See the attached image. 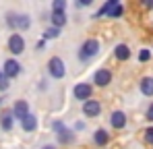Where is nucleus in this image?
<instances>
[{
  "instance_id": "f257e3e1",
  "label": "nucleus",
  "mask_w": 153,
  "mask_h": 149,
  "mask_svg": "<svg viewBox=\"0 0 153 149\" xmlns=\"http://www.w3.org/2000/svg\"><path fill=\"white\" fill-rule=\"evenodd\" d=\"M52 130L56 133V137H58V141L62 143V145H73L76 139L75 130L73 128H68L64 122H60V120H54L52 122Z\"/></svg>"
},
{
  "instance_id": "f03ea898",
  "label": "nucleus",
  "mask_w": 153,
  "mask_h": 149,
  "mask_svg": "<svg viewBox=\"0 0 153 149\" xmlns=\"http://www.w3.org/2000/svg\"><path fill=\"white\" fill-rule=\"evenodd\" d=\"M100 42L97 39H85L83 44H81V48H79V60L81 62H87V60H91L93 56H97L100 54Z\"/></svg>"
},
{
  "instance_id": "7ed1b4c3",
  "label": "nucleus",
  "mask_w": 153,
  "mask_h": 149,
  "mask_svg": "<svg viewBox=\"0 0 153 149\" xmlns=\"http://www.w3.org/2000/svg\"><path fill=\"white\" fill-rule=\"evenodd\" d=\"M6 23L13 27L15 31H27L31 27V17L29 15H17V13H8L6 15Z\"/></svg>"
},
{
  "instance_id": "20e7f679",
  "label": "nucleus",
  "mask_w": 153,
  "mask_h": 149,
  "mask_svg": "<svg viewBox=\"0 0 153 149\" xmlns=\"http://www.w3.org/2000/svg\"><path fill=\"white\" fill-rule=\"evenodd\" d=\"M48 73L52 79H62L66 74V66H64V60L60 56H52L48 60Z\"/></svg>"
},
{
  "instance_id": "39448f33",
  "label": "nucleus",
  "mask_w": 153,
  "mask_h": 149,
  "mask_svg": "<svg viewBox=\"0 0 153 149\" xmlns=\"http://www.w3.org/2000/svg\"><path fill=\"white\" fill-rule=\"evenodd\" d=\"M91 93H93V87H91V83H76L75 87H73V95L75 99L79 101H87V99H91Z\"/></svg>"
},
{
  "instance_id": "423d86ee",
  "label": "nucleus",
  "mask_w": 153,
  "mask_h": 149,
  "mask_svg": "<svg viewBox=\"0 0 153 149\" xmlns=\"http://www.w3.org/2000/svg\"><path fill=\"white\" fill-rule=\"evenodd\" d=\"M8 52L15 54V56L25 52V37H23L21 33H13V35L8 37Z\"/></svg>"
},
{
  "instance_id": "0eeeda50",
  "label": "nucleus",
  "mask_w": 153,
  "mask_h": 149,
  "mask_svg": "<svg viewBox=\"0 0 153 149\" xmlns=\"http://www.w3.org/2000/svg\"><path fill=\"white\" fill-rule=\"evenodd\" d=\"M0 73L4 74L6 79H15V77H19V74H21V64H19V60H15V58L4 60V66H2Z\"/></svg>"
},
{
  "instance_id": "6e6552de",
  "label": "nucleus",
  "mask_w": 153,
  "mask_h": 149,
  "mask_svg": "<svg viewBox=\"0 0 153 149\" xmlns=\"http://www.w3.org/2000/svg\"><path fill=\"white\" fill-rule=\"evenodd\" d=\"M83 114H85L87 118H97V116L102 114V104H100L97 99H87V101L83 104Z\"/></svg>"
},
{
  "instance_id": "1a4fd4ad",
  "label": "nucleus",
  "mask_w": 153,
  "mask_h": 149,
  "mask_svg": "<svg viewBox=\"0 0 153 149\" xmlns=\"http://www.w3.org/2000/svg\"><path fill=\"white\" fill-rule=\"evenodd\" d=\"M93 83L97 87H108L112 83V71L110 69H97L93 74Z\"/></svg>"
},
{
  "instance_id": "9d476101",
  "label": "nucleus",
  "mask_w": 153,
  "mask_h": 149,
  "mask_svg": "<svg viewBox=\"0 0 153 149\" xmlns=\"http://www.w3.org/2000/svg\"><path fill=\"white\" fill-rule=\"evenodd\" d=\"M13 118H17V120H21V118H25L27 114H29V104H27L25 99H17L15 104H13Z\"/></svg>"
},
{
  "instance_id": "9b49d317",
  "label": "nucleus",
  "mask_w": 153,
  "mask_h": 149,
  "mask_svg": "<svg viewBox=\"0 0 153 149\" xmlns=\"http://www.w3.org/2000/svg\"><path fill=\"white\" fill-rule=\"evenodd\" d=\"M110 124H112V128H116V130L124 128V126H126V114L120 112V110L112 112V116H110Z\"/></svg>"
},
{
  "instance_id": "f8f14e48",
  "label": "nucleus",
  "mask_w": 153,
  "mask_h": 149,
  "mask_svg": "<svg viewBox=\"0 0 153 149\" xmlns=\"http://www.w3.org/2000/svg\"><path fill=\"white\" fill-rule=\"evenodd\" d=\"M21 128H23L25 133H33V130L37 128V116L29 112L25 118H21Z\"/></svg>"
},
{
  "instance_id": "ddd939ff",
  "label": "nucleus",
  "mask_w": 153,
  "mask_h": 149,
  "mask_svg": "<svg viewBox=\"0 0 153 149\" xmlns=\"http://www.w3.org/2000/svg\"><path fill=\"white\" fill-rule=\"evenodd\" d=\"M93 143H95L97 147L108 145V143H110V133H108L105 128H97V130L93 133Z\"/></svg>"
},
{
  "instance_id": "4468645a",
  "label": "nucleus",
  "mask_w": 153,
  "mask_h": 149,
  "mask_svg": "<svg viewBox=\"0 0 153 149\" xmlns=\"http://www.w3.org/2000/svg\"><path fill=\"white\" fill-rule=\"evenodd\" d=\"M13 124H15L13 112L10 110H2V114H0V126H2V130H13Z\"/></svg>"
},
{
  "instance_id": "2eb2a0df",
  "label": "nucleus",
  "mask_w": 153,
  "mask_h": 149,
  "mask_svg": "<svg viewBox=\"0 0 153 149\" xmlns=\"http://www.w3.org/2000/svg\"><path fill=\"white\" fill-rule=\"evenodd\" d=\"M139 89H141V93H143V95L153 98V77H143V79H141V83H139Z\"/></svg>"
},
{
  "instance_id": "dca6fc26",
  "label": "nucleus",
  "mask_w": 153,
  "mask_h": 149,
  "mask_svg": "<svg viewBox=\"0 0 153 149\" xmlns=\"http://www.w3.org/2000/svg\"><path fill=\"white\" fill-rule=\"evenodd\" d=\"M114 56H116V60L126 62L128 58H130V48H128L126 44H118V46L114 48Z\"/></svg>"
},
{
  "instance_id": "f3484780",
  "label": "nucleus",
  "mask_w": 153,
  "mask_h": 149,
  "mask_svg": "<svg viewBox=\"0 0 153 149\" xmlns=\"http://www.w3.org/2000/svg\"><path fill=\"white\" fill-rule=\"evenodd\" d=\"M50 21H52V27H56V29H62L64 25L68 23V17H66V13H52Z\"/></svg>"
},
{
  "instance_id": "a211bd4d",
  "label": "nucleus",
  "mask_w": 153,
  "mask_h": 149,
  "mask_svg": "<svg viewBox=\"0 0 153 149\" xmlns=\"http://www.w3.org/2000/svg\"><path fill=\"white\" fill-rule=\"evenodd\" d=\"M116 4H118V0H108V2H103L102 6H100V10L95 13V19H100V17H108V13H110Z\"/></svg>"
},
{
  "instance_id": "6ab92c4d",
  "label": "nucleus",
  "mask_w": 153,
  "mask_h": 149,
  "mask_svg": "<svg viewBox=\"0 0 153 149\" xmlns=\"http://www.w3.org/2000/svg\"><path fill=\"white\" fill-rule=\"evenodd\" d=\"M56 37H60V29L48 27V29L44 31V42H46V39H56Z\"/></svg>"
},
{
  "instance_id": "aec40b11",
  "label": "nucleus",
  "mask_w": 153,
  "mask_h": 149,
  "mask_svg": "<svg viewBox=\"0 0 153 149\" xmlns=\"http://www.w3.org/2000/svg\"><path fill=\"white\" fill-rule=\"evenodd\" d=\"M122 15H124V6H122L120 2H118V4L108 13V17H110V19H118V17H122Z\"/></svg>"
},
{
  "instance_id": "412c9836",
  "label": "nucleus",
  "mask_w": 153,
  "mask_h": 149,
  "mask_svg": "<svg viewBox=\"0 0 153 149\" xmlns=\"http://www.w3.org/2000/svg\"><path fill=\"white\" fill-rule=\"evenodd\" d=\"M64 10H66V0H54L52 13H64Z\"/></svg>"
},
{
  "instance_id": "4be33fe9",
  "label": "nucleus",
  "mask_w": 153,
  "mask_h": 149,
  "mask_svg": "<svg viewBox=\"0 0 153 149\" xmlns=\"http://www.w3.org/2000/svg\"><path fill=\"white\" fill-rule=\"evenodd\" d=\"M143 139H145L147 145H153V126H147V128L143 130Z\"/></svg>"
},
{
  "instance_id": "5701e85b",
  "label": "nucleus",
  "mask_w": 153,
  "mask_h": 149,
  "mask_svg": "<svg viewBox=\"0 0 153 149\" xmlns=\"http://www.w3.org/2000/svg\"><path fill=\"white\" fill-rule=\"evenodd\" d=\"M147 60H151V50L143 48L139 52V62H147Z\"/></svg>"
},
{
  "instance_id": "b1692460",
  "label": "nucleus",
  "mask_w": 153,
  "mask_h": 149,
  "mask_svg": "<svg viewBox=\"0 0 153 149\" xmlns=\"http://www.w3.org/2000/svg\"><path fill=\"white\" fill-rule=\"evenodd\" d=\"M8 87H10V79H6L4 74L0 73V91H6Z\"/></svg>"
},
{
  "instance_id": "393cba45",
  "label": "nucleus",
  "mask_w": 153,
  "mask_h": 149,
  "mask_svg": "<svg viewBox=\"0 0 153 149\" xmlns=\"http://www.w3.org/2000/svg\"><path fill=\"white\" fill-rule=\"evenodd\" d=\"M145 118H147L149 122H153V104L149 106V108H147V114H145Z\"/></svg>"
},
{
  "instance_id": "a878e982",
  "label": "nucleus",
  "mask_w": 153,
  "mask_h": 149,
  "mask_svg": "<svg viewBox=\"0 0 153 149\" xmlns=\"http://www.w3.org/2000/svg\"><path fill=\"white\" fill-rule=\"evenodd\" d=\"M91 4V0H79L76 2V6H89Z\"/></svg>"
},
{
  "instance_id": "bb28decb",
  "label": "nucleus",
  "mask_w": 153,
  "mask_h": 149,
  "mask_svg": "<svg viewBox=\"0 0 153 149\" xmlns=\"http://www.w3.org/2000/svg\"><path fill=\"white\" fill-rule=\"evenodd\" d=\"M143 6H145V8H153V0H145Z\"/></svg>"
},
{
  "instance_id": "cd10ccee",
  "label": "nucleus",
  "mask_w": 153,
  "mask_h": 149,
  "mask_svg": "<svg viewBox=\"0 0 153 149\" xmlns=\"http://www.w3.org/2000/svg\"><path fill=\"white\" fill-rule=\"evenodd\" d=\"M75 128H76V130H81V128H85V122H76V124H75Z\"/></svg>"
},
{
  "instance_id": "c85d7f7f",
  "label": "nucleus",
  "mask_w": 153,
  "mask_h": 149,
  "mask_svg": "<svg viewBox=\"0 0 153 149\" xmlns=\"http://www.w3.org/2000/svg\"><path fill=\"white\" fill-rule=\"evenodd\" d=\"M42 149H56V147H54V145H44Z\"/></svg>"
},
{
  "instance_id": "c756f323",
  "label": "nucleus",
  "mask_w": 153,
  "mask_h": 149,
  "mask_svg": "<svg viewBox=\"0 0 153 149\" xmlns=\"http://www.w3.org/2000/svg\"><path fill=\"white\" fill-rule=\"evenodd\" d=\"M0 104H2V98H0Z\"/></svg>"
}]
</instances>
